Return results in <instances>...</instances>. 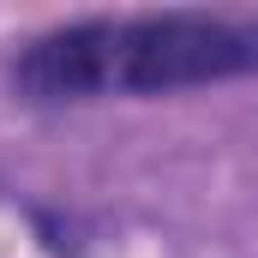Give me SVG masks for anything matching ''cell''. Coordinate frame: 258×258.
<instances>
[{
  "mask_svg": "<svg viewBox=\"0 0 258 258\" xmlns=\"http://www.w3.org/2000/svg\"><path fill=\"white\" fill-rule=\"evenodd\" d=\"M258 72V18L222 12H144V18H84L36 36L12 84L30 102H96V96H156Z\"/></svg>",
  "mask_w": 258,
  "mask_h": 258,
  "instance_id": "obj_1",
  "label": "cell"
}]
</instances>
